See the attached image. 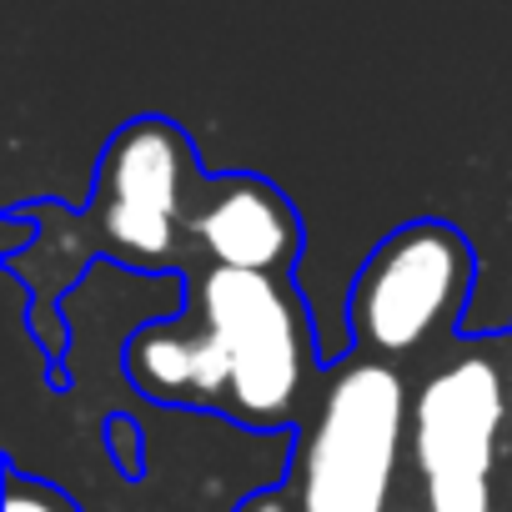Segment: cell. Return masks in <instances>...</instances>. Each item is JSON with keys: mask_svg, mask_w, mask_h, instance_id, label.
Returning <instances> with one entry per match:
<instances>
[{"mask_svg": "<svg viewBox=\"0 0 512 512\" xmlns=\"http://www.w3.org/2000/svg\"><path fill=\"white\" fill-rule=\"evenodd\" d=\"M126 367L146 397L211 402L231 392V357L216 332H141L126 352Z\"/></svg>", "mask_w": 512, "mask_h": 512, "instance_id": "7", "label": "cell"}, {"mask_svg": "<svg viewBox=\"0 0 512 512\" xmlns=\"http://www.w3.org/2000/svg\"><path fill=\"white\" fill-rule=\"evenodd\" d=\"M402 442V382L382 362H357L327 392L307 442L302 512H382Z\"/></svg>", "mask_w": 512, "mask_h": 512, "instance_id": "2", "label": "cell"}, {"mask_svg": "<svg viewBox=\"0 0 512 512\" xmlns=\"http://www.w3.org/2000/svg\"><path fill=\"white\" fill-rule=\"evenodd\" d=\"M201 317L231 357V407L251 422L292 412L307 377V327L297 297L272 272L216 267L201 282Z\"/></svg>", "mask_w": 512, "mask_h": 512, "instance_id": "1", "label": "cell"}, {"mask_svg": "<svg viewBox=\"0 0 512 512\" xmlns=\"http://www.w3.org/2000/svg\"><path fill=\"white\" fill-rule=\"evenodd\" d=\"M502 377L492 362L437 372L412 407V452L432 512H492V452L502 432Z\"/></svg>", "mask_w": 512, "mask_h": 512, "instance_id": "3", "label": "cell"}, {"mask_svg": "<svg viewBox=\"0 0 512 512\" xmlns=\"http://www.w3.org/2000/svg\"><path fill=\"white\" fill-rule=\"evenodd\" d=\"M472 256L447 226L397 231L357 282L352 327L377 352H412L427 342L462 302Z\"/></svg>", "mask_w": 512, "mask_h": 512, "instance_id": "4", "label": "cell"}, {"mask_svg": "<svg viewBox=\"0 0 512 512\" xmlns=\"http://www.w3.org/2000/svg\"><path fill=\"white\" fill-rule=\"evenodd\" d=\"M6 512H76V502L66 492H56L51 482L11 477L6 482Z\"/></svg>", "mask_w": 512, "mask_h": 512, "instance_id": "8", "label": "cell"}, {"mask_svg": "<svg viewBox=\"0 0 512 512\" xmlns=\"http://www.w3.org/2000/svg\"><path fill=\"white\" fill-rule=\"evenodd\" d=\"M191 236L216 256V267H241V272H277L297 251L292 206L272 186L256 181L221 191L201 216H191Z\"/></svg>", "mask_w": 512, "mask_h": 512, "instance_id": "6", "label": "cell"}, {"mask_svg": "<svg viewBox=\"0 0 512 512\" xmlns=\"http://www.w3.org/2000/svg\"><path fill=\"white\" fill-rule=\"evenodd\" d=\"M186 141L166 121H136L116 136L101 171V231L126 256H166L181 221Z\"/></svg>", "mask_w": 512, "mask_h": 512, "instance_id": "5", "label": "cell"}]
</instances>
